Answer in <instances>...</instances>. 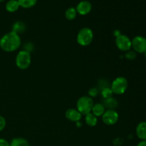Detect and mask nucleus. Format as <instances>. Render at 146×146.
<instances>
[{
  "instance_id": "1",
  "label": "nucleus",
  "mask_w": 146,
  "mask_h": 146,
  "mask_svg": "<svg viewBox=\"0 0 146 146\" xmlns=\"http://www.w3.org/2000/svg\"><path fill=\"white\" fill-rule=\"evenodd\" d=\"M21 44L19 34L10 31L0 38V48L5 52H14L20 47Z\"/></svg>"
},
{
  "instance_id": "2",
  "label": "nucleus",
  "mask_w": 146,
  "mask_h": 146,
  "mask_svg": "<svg viewBox=\"0 0 146 146\" xmlns=\"http://www.w3.org/2000/svg\"><path fill=\"white\" fill-rule=\"evenodd\" d=\"M94 39V32L89 27H84L78 31L76 36L77 43L81 46L90 45Z\"/></svg>"
},
{
  "instance_id": "3",
  "label": "nucleus",
  "mask_w": 146,
  "mask_h": 146,
  "mask_svg": "<svg viewBox=\"0 0 146 146\" xmlns=\"http://www.w3.org/2000/svg\"><path fill=\"white\" fill-rule=\"evenodd\" d=\"M94 103L93 98L88 96L80 97L76 102V109L82 115H86L91 112Z\"/></svg>"
},
{
  "instance_id": "4",
  "label": "nucleus",
  "mask_w": 146,
  "mask_h": 146,
  "mask_svg": "<svg viewBox=\"0 0 146 146\" xmlns=\"http://www.w3.org/2000/svg\"><path fill=\"white\" fill-rule=\"evenodd\" d=\"M15 63L16 66L19 69H27L31 65V53L28 52L25 50H21V51H19L17 56H16Z\"/></svg>"
},
{
  "instance_id": "5",
  "label": "nucleus",
  "mask_w": 146,
  "mask_h": 146,
  "mask_svg": "<svg viewBox=\"0 0 146 146\" xmlns=\"http://www.w3.org/2000/svg\"><path fill=\"white\" fill-rule=\"evenodd\" d=\"M128 86V80L125 77L118 76L113 81L110 88L113 94H116V95H121L126 91Z\"/></svg>"
},
{
  "instance_id": "6",
  "label": "nucleus",
  "mask_w": 146,
  "mask_h": 146,
  "mask_svg": "<svg viewBox=\"0 0 146 146\" xmlns=\"http://www.w3.org/2000/svg\"><path fill=\"white\" fill-rule=\"evenodd\" d=\"M131 48L136 53L144 54L146 51V38L136 36L131 40Z\"/></svg>"
},
{
  "instance_id": "7",
  "label": "nucleus",
  "mask_w": 146,
  "mask_h": 146,
  "mask_svg": "<svg viewBox=\"0 0 146 146\" xmlns=\"http://www.w3.org/2000/svg\"><path fill=\"white\" fill-rule=\"evenodd\" d=\"M115 45L121 51L127 52L131 49V39L125 34H120L115 37Z\"/></svg>"
},
{
  "instance_id": "8",
  "label": "nucleus",
  "mask_w": 146,
  "mask_h": 146,
  "mask_svg": "<svg viewBox=\"0 0 146 146\" xmlns=\"http://www.w3.org/2000/svg\"><path fill=\"white\" fill-rule=\"evenodd\" d=\"M102 121L107 125H115L119 119V115L115 110L107 109L101 116Z\"/></svg>"
},
{
  "instance_id": "9",
  "label": "nucleus",
  "mask_w": 146,
  "mask_h": 146,
  "mask_svg": "<svg viewBox=\"0 0 146 146\" xmlns=\"http://www.w3.org/2000/svg\"><path fill=\"white\" fill-rule=\"evenodd\" d=\"M76 9L77 13L80 15H86L91 12L92 9V4L90 1H86V0L81 1L76 6Z\"/></svg>"
},
{
  "instance_id": "10",
  "label": "nucleus",
  "mask_w": 146,
  "mask_h": 146,
  "mask_svg": "<svg viewBox=\"0 0 146 146\" xmlns=\"http://www.w3.org/2000/svg\"><path fill=\"white\" fill-rule=\"evenodd\" d=\"M82 114L76 108H68L65 113V116L68 121L71 122H78L82 118Z\"/></svg>"
},
{
  "instance_id": "11",
  "label": "nucleus",
  "mask_w": 146,
  "mask_h": 146,
  "mask_svg": "<svg viewBox=\"0 0 146 146\" xmlns=\"http://www.w3.org/2000/svg\"><path fill=\"white\" fill-rule=\"evenodd\" d=\"M135 133L139 139L141 141H146V122L139 123L135 129Z\"/></svg>"
},
{
  "instance_id": "12",
  "label": "nucleus",
  "mask_w": 146,
  "mask_h": 146,
  "mask_svg": "<svg viewBox=\"0 0 146 146\" xmlns=\"http://www.w3.org/2000/svg\"><path fill=\"white\" fill-rule=\"evenodd\" d=\"M106 111V108L103 105L102 103H97V104H94L93 106L92 110H91V113L94 114V115L98 118V117H101L104 112Z\"/></svg>"
},
{
  "instance_id": "13",
  "label": "nucleus",
  "mask_w": 146,
  "mask_h": 146,
  "mask_svg": "<svg viewBox=\"0 0 146 146\" xmlns=\"http://www.w3.org/2000/svg\"><path fill=\"white\" fill-rule=\"evenodd\" d=\"M102 104L104 106V107L107 109L115 110V108L118 106V101L115 100V98H113V97H110V98L104 99Z\"/></svg>"
},
{
  "instance_id": "14",
  "label": "nucleus",
  "mask_w": 146,
  "mask_h": 146,
  "mask_svg": "<svg viewBox=\"0 0 146 146\" xmlns=\"http://www.w3.org/2000/svg\"><path fill=\"white\" fill-rule=\"evenodd\" d=\"M19 7V4L17 0H9L7 1L5 6L6 10L10 13H14L17 11Z\"/></svg>"
},
{
  "instance_id": "15",
  "label": "nucleus",
  "mask_w": 146,
  "mask_h": 146,
  "mask_svg": "<svg viewBox=\"0 0 146 146\" xmlns=\"http://www.w3.org/2000/svg\"><path fill=\"white\" fill-rule=\"evenodd\" d=\"M85 122L86 125L90 127H94L97 125L98 123V118L96 115H94L92 113L85 115Z\"/></svg>"
},
{
  "instance_id": "16",
  "label": "nucleus",
  "mask_w": 146,
  "mask_h": 146,
  "mask_svg": "<svg viewBox=\"0 0 146 146\" xmlns=\"http://www.w3.org/2000/svg\"><path fill=\"white\" fill-rule=\"evenodd\" d=\"M26 30V25L22 21H17L14 23L12 26V29L11 31L17 33V34H20L21 33H24Z\"/></svg>"
},
{
  "instance_id": "17",
  "label": "nucleus",
  "mask_w": 146,
  "mask_h": 146,
  "mask_svg": "<svg viewBox=\"0 0 146 146\" xmlns=\"http://www.w3.org/2000/svg\"><path fill=\"white\" fill-rule=\"evenodd\" d=\"M10 146H29V142L23 138H15L9 143Z\"/></svg>"
},
{
  "instance_id": "18",
  "label": "nucleus",
  "mask_w": 146,
  "mask_h": 146,
  "mask_svg": "<svg viewBox=\"0 0 146 146\" xmlns=\"http://www.w3.org/2000/svg\"><path fill=\"white\" fill-rule=\"evenodd\" d=\"M20 7L24 9H29L34 7L37 2V0H17Z\"/></svg>"
},
{
  "instance_id": "19",
  "label": "nucleus",
  "mask_w": 146,
  "mask_h": 146,
  "mask_svg": "<svg viewBox=\"0 0 146 146\" xmlns=\"http://www.w3.org/2000/svg\"><path fill=\"white\" fill-rule=\"evenodd\" d=\"M77 14L78 13H77L76 8H74V7H70V8H68L65 11V17L67 20L71 21V20H74L76 17Z\"/></svg>"
},
{
  "instance_id": "20",
  "label": "nucleus",
  "mask_w": 146,
  "mask_h": 146,
  "mask_svg": "<svg viewBox=\"0 0 146 146\" xmlns=\"http://www.w3.org/2000/svg\"><path fill=\"white\" fill-rule=\"evenodd\" d=\"M101 95H102L104 99L110 98V97H112L113 92L112 91H111V88L107 86V87H105V88H102V89H101Z\"/></svg>"
},
{
  "instance_id": "21",
  "label": "nucleus",
  "mask_w": 146,
  "mask_h": 146,
  "mask_svg": "<svg viewBox=\"0 0 146 146\" xmlns=\"http://www.w3.org/2000/svg\"><path fill=\"white\" fill-rule=\"evenodd\" d=\"M125 58L128 60H133L136 58L137 56V54L136 52H135L134 51H132V50H130V51H127L125 53Z\"/></svg>"
},
{
  "instance_id": "22",
  "label": "nucleus",
  "mask_w": 146,
  "mask_h": 146,
  "mask_svg": "<svg viewBox=\"0 0 146 146\" xmlns=\"http://www.w3.org/2000/svg\"><path fill=\"white\" fill-rule=\"evenodd\" d=\"M98 92H99V91H98V89L97 88H91V89L89 90V91H88V96H90L91 98H93L94 97H96L98 96Z\"/></svg>"
},
{
  "instance_id": "23",
  "label": "nucleus",
  "mask_w": 146,
  "mask_h": 146,
  "mask_svg": "<svg viewBox=\"0 0 146 146\" xmlns=\"http://www.w3.org/2000/svg\"><path fill=\"white\" fill-rule=\"evenodd\" d=\"M6 125H7L6 119L3 116L0 115V132H1V131H2L5 128Z\"/></svg>"
},
{
  "instance_id": "24",
  "label": "nucleus",
  "mask_w": 146,
  "mask_h": 146,
  "mask_svg": "<svg viewBox=\"0 0 146 146\" xmlns=\"http://www.w3.org/2000/svg\"><path fill=\"white\" fill-rule=\"evenodd\" d=\"M32 49H33V44H31V43H27V44H26L25 46H24V50L28 51V52L31 53V51Z\"/></svg>"
},
{
  "instance_id": "25",
  "label": "nucleus",
  "mask_w": 146,
  "mask_h": 146,
  "mask_svg": "<svg viewBox=\"0 0 146 146\" xmlns=\"http://www.w3.org/2000/svg\"><path fill=\"white\" fill-rule=\"evenodd\" d=\"M0 146H10V143L4 138H0Z\"/></svg>"
},
{
  "instance_id": "26",
  "label": "nucleus",
  "mask_w": 146,
  "mask_h": 146,
  "mask_svg": "<svg viewBox=\"0 0 146 146\" xmlns=\"http://www.w3.org/2000/svg\"><path fill=\"white\" fill-rule=\"evenodd\" d=\"M136 146H146V141H140Z\"/></svg>"
},
{
  "instance_id": "27",
  "label": "nucleus",
  "mask_w": 146,
  "mask_h": 146,
  "mask_svg": "<svg viewBox=\"0 0 146 146\" xmlns=\"http://www.w3.org/2000/svg\"><path fill=\"white\" fill-rule=\"evenodd\" d=\"M120 34H121V32H120V31H118V30H115V31H114V35L115 36V37L118 36Z\"/></svg>"
},
{
  "instance_id": "28",
  "label": "nucleus",
  "mask_w": 146,
  "mask_h": 146,
  "mask_svg": "<svg viewBox=\"0 0 146 146\" xmlns=\"http://www.w3.org/2000/svg\"><path fill=\"white\" fill-rule=\"evenodd\" d=\"M144 54H145V58H146V51L145 53H144Z\"/></svg>"
},
{
  "instance_id": "29",
  "label": "nucleus",
  "mask_w": 146,
  "mask_h": 146,
  "mask_svg": "<svg viewBox=\"0 0 146 146\" xmlns=\"http://www.w3.org/2000/svg\"><path fill=\"white\" fill-rule=\"evenodd\" d=\"M4 1V0H0V2H1V1Z\"/></svg>"
}]
</instances>
